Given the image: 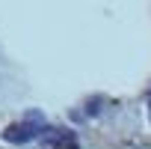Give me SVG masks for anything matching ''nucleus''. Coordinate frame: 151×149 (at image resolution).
I'll use <instances>...</instances> for the list:
<instances>
[{
  "mask_svg": "<svg viewBox=\"0 0 151 149\" xmlns=\"http://www.w3.org/2000/svg\"><path fill=\"white\" fill-rule=\"evenodd\" d=\"M47 125H45V116L39 113V110H33V113H27V119H21V122H12V125H6L3 128V140L6 143H30V140H36V137H42V131H45Z\"/></svg>",
  "mask_w": 151,
  "mask_h": 149,
  "instance_id": "obj_1",
  "label": "nucleus"
},
{
  "mask_svg": "<svg viewBox=\"0 0 151 149\" xmlns=\"http://www.w3.org/2000/svg\"><path fill=\"white\" fill-rule=\"evenodd\" d=\"M39 143H42V149H80L77 137L71 131H62V128H45Z\"/></svg>",
  "mask_w": 151,
  "mask_h": 149,
  "instance_id": "obj_2",
  "label": "nucleus"
},
{
  "mask_svg": "<svg viewBox=\"0 0 151 149\" xmlns=\"http://www.w3.org/2000/svg\"><path fill=\"white\" fill-rule=\"evenodd\" d=\"M148 116H151V99H148Z\"/></svg>",
  "mask_w": 151,
  "mask_h": 149,
  "instance_id": "obj_3",
  "label": "nucleus"
}]
</instances>
